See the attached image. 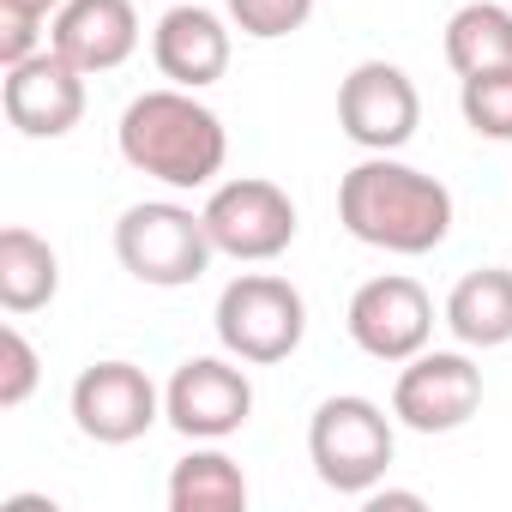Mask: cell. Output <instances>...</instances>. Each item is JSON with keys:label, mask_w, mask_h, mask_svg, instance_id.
I'll list each match as a JSON object with an SVG mask.
<instances>
[{"label": "cell", "mask_w": 512, "mask_h": 512, "mask_svg": "<svg viewBox=\"0 0 512 512\" xmlns=\"http://www.w3.org/2000/svg\"><path fill=\"white\" fill-rule=\"evenodd\" d=\"M338 217L356 241L416 260L452 235V193L434 175L398 163L392 151H374L338 181Z\"/></svg>", "instance_id": "6da1fadb"}, {"label": "cell", "mask_w": 512, "mask_h": 512, "mask_svg": "<svg viewBox=\"0 0 512 512\" xmlns=\"http://www.w3.org/2000/svg\"><path fill=\"white\" fill-rule=\"evenodd\" d=\"M115 145L121 157L163 181V187H211L223 175V157H229V133L223 121L181 85H163V91H145L121 109V127H115Z\"/></svg>", "instance_id": "7a4b0ae2"}, {"label": "cell", "mask_w": 512, "mask_h": 512, "mask_svg": "<svg viewBox=\"0 0 512 512\" xmlns=\"http://www.w3.org/2000/svg\"><path fill=\"white\" fill-rule=\"evenodd\" d=\"M211 229H205V211L193 205H175V199H145V205H127L121 223H115V260L151 284V290H187L205 278L211 266Z\"/></svg>", "instance_id": "3957f363"}, {"label": "cell", "mask_w": 512, "mask_h": 512, "mask_svg": "<svg viewBox=\"0 0 512 512\" xmlns=\"http://www.w3.org/2000/svg\"><path fill=\"white\" fill-rule=\"evenodd\" d=\"M308 338V302L290 278L272 272H241L223 296H217V344L235 362L272 368L290 362Z\"/></svg>", "instance_id": "277c9868"}, {"label": "cell", "mask_w": 512, "mask_h": 512, "mask_svg": "<svg viewBox=\"0 0 512 512\" xmlns=\"http://www.w3.org/2000/svg\"><path fill=\"white\" fill-rule=\"evenodd\" d=\"M392 452H398V440H392V422L374 398H356V392L326 398L308 422V458L332 494L362 500L368 488H380V476L392 470Z\"/></svg>", "instance_id": "5b68a950"}, {"label": "cell", "mask_w": 512, "mask_h": 512, "mask_svg": "<svg viewBox=\"0 0 512 512\" xmlns=\"http://www.w3.org/2000/svg\"><path fill=\"white\" fill-rule=\"evenodd\" d=\"M205 229H211V247L229 253V260H278V253L296 241V199L266 181V175H241V181H223L211 187L205 199Z\"/></svg>", "instance_id": "8992f818"}, {"label": "cell", "mask_w": 512, "mask_h": 512, "mask_svg": "<svg viewBox=\"0 0 512 512\" xmlns=\"http://www.w3.org/2000/svg\"><path fill=\"white\" fill-rule=\"evenodd\" d=\"M344 326H350V338H356L362 356H374V362H410L434 338V302H428V290L416 278L386 272V278H368L350 296Z\"/></svg>", "instance_id": "52a82bcc"}, {"label": "cell", "mask_w": 512, "mask_h": 512, "mask_svg": "<svg viewBox=\"0 0 512 512\" xmlns=\"http://www.w3.org/2000/svg\"><path fill=\"white\" fill-rule=\"evenodd\" d=\"M482 410V368L464 350H422L392 386V416L416 434H452Z\"/></svg>", "instance_id": "ba28073f"}, {"label": "cell", "mask_w": 512, "mask_h": 512, "mask_svg": "<svg viewBox=\"0 0 512 512\" xmlns=\"http://www.w3.org/2000/svg\"><path fill=\"white\" fill-rule=\"evenodd\" d=\"M338 127L362 151H404L422 127V97L404 67L392 61H362L338 85Z\"/></svg>", "instance_id": "9c48e42d"}, {"label": "cell", "mask_w": 512, "mask_h": 512, "mask_svg": "<svg viewBox=\"0 0 512 512\" xmlns=\"http://www.w3.org/2000/svg\"><path fill=\"white\" fill-rule=\"evenodd\" d=\"M253 416V386L223 356H193L163 386V422L187 440H229Z\"/></svg>", "instance_id": "30bf717a"}, {"label": "cell", "mask_w": 512, "mask_h": 512, "mask_svg": "<svg viewBox=\"0 0 512 512\" xmlns=\"http://www.w3.org/2000/svg\"><path fill=\"white\" fill-rule=\"evenodd\" d=\"M157 416H163V398L151 374L133 362H91L73 380V422L97 446H133L139 434H151Z\"/></svg>", "instance_id": "8fae6325"}, {"label": "cell", "mask_w": 512, "mask_h": 512, "mask_svg": "<svg viewBox=\"0 0 512 512\" xmlns=\"http://www.w3.org/2000/svg\"><path fill=\"white\" fill-rule=\"evenodd\" d=\"M0 103L25 139H67L85 121V73L61 49H37L31 61L7 67Z\"/></svg>", "instance_id": "7c38bea8"}, {"label": "cell", "mask_w": 512, "mask_h": 512, "mask_svg": "<svg viewBox=\"0 0 512 512\" xmlns=\"http://www.w3.org/2000/svg\"><path fill=\"white\" fill-rule=\"evenodd\" d=\"M49 49H61L85 79L115 73L139 49V13L133 0H67L49 19Z\"/></svg>", "instance_id": "4fadbf2b"}, {"label": "cell", "mask_w": 512, "mask_h": 512, "mask_svg": "<svg viewBox=\"0 0 512 512\" xmlns=\"http://www.w3.org/2000/svg\"><path fill=\"white\" fill-rule=\"evenodd\" d=\"M157 73L181 91H205L229 73V31L211 7H169L151 31Z\"/></svg>", "instance_id": "5bb4252c"}, {"label": "cell", "mask_w": 512, "mask_h": 512, "mask_svg": "<svg viewBox=\"0 0 512 512\" xmlns=\"http://www.w3.org/2000/svg\"><path fill=\"white\" fill-rule=\"evenodd\" d=\"M446 326L458 344L470 350H500L512 344V272L500 266H482V272H464L446 296Z\"/></svg>", "instance_id": "9a60e30c"}, {"label": "cell", "mask_w": 512, "mask_h": 512, "mask_svg": "<svg viewBox=\"0 0 512 512\" xmlns=\"http://www.w3.org/2000/svg\"><path fill=\"white\" fill-rule=\"evenodd\" d=\"M61 290V260H55V247L25 229V223H7L0 229V308L7 314H37L49 308Z\"/></svg>", "instance_id": "2e32d148"}, {"label": "cell", "mask_w": 512, "mask_h": 512, "mask_svg": "<svg viewBox=\"0 0 512 512\" xmlns=\"http://www.w3.org/2000/svg\"><path fill=\"white\" fill-rule=\"evenodd\" d=\"M446 61H452L458 79L512 67V13L494 7V0H470V7H458L446 19Z\"/></svg>", "instance_id": "e0dca14e"}, {"label": "cell", "mask_w": 512, "mask_h": 512, "mask_svg": "<svg viewBox=\"0 0 512 512\" xmlns=\"http://www.w3.org/2000/svg\"><path fill=\"white\" fill-rule=\"evenodd\" d=\"M247 506V476L229 452L199 446L169 470V512H241Z\"/></svg>", "instance_id": "ac0fdd59"}, {"label": "cell", "mask_w": 512, "mask_h": 512, "mask_svg": "<svg viewBox=\"0 0 512 512\" xmlns=\"http://www.w3.org/2000/svg\"><path fill=\"white\" fill-rule=\"evenodd\" d=\"M458 109H464V121H470L482 139H512V67L464 79Z\"/></svg>", "instance_id": "d6986e66"}, {"label": "cell", "mask_w": 512, "mask_h": 512, "mask_svg": "<svg viewBox=\"0 0 512 512\" xmlns=\"http://www.w3.org/2000/svg\"><path fill=\"white\" fill-rule=\"evenodd\" d=\"M229 19H235L241 37L278 43V37H290L314 19V0H229Z\"/></svg>", "instance_id": "ffe728a7"}, {"label": "cell", "mask_w": 512, "mask_h": 512, "mask_svg": "<svg viewBox=\"0 0 512 512\" xmlns=\"http://www.w3.org/2000/svg\"><path fill=\"white\" fill-rule=\"evenodd\" d=\"M43 380V362L19 326H0V410H19Z\"/></svg>", "instance_id": "44dd1931"}, {"label": "cell", "mask_w": 512, "mask_h": 512, "mask_svg": "<svg viewBox=\"0 0 512 512\" xmlns=\"http://www.w3.org/2000/svg\"><path fill=\"white\" fill-rule=\"evenodd\" d=\"M43 49V19L19 13V7H0V67H19Z\"/></svg>", "instance_id": "7402d4cb"}, {"label": "cell", "mask_w": 512, "mask_h": 512, "mask_svg": "<svg viewBox=\"0 0 512 512\" xmlns=\"http://www.w3.org/2000/svg\"><path fill=\"white\" fill-rule=\"evenodd\" d=\"M362 500H368V512H386V506H422V494H410V488H368Z\"/></svg>", "instance_id": "603a6c76"}, {"label": "cell", "mask_w": 512, "mask_h": 512, "mask_svg": "<svg viewBox=\"0 0 512 512\" xmlns=\"http://www.w3.org/2000/svg\"><path fill=\"white\" fill-rule=\"evenodd\" d=\"M0 7H19V13H31V19H49V13L67 7V0H0Z\"/></svg>", "instance_id": "cb8c5ba5"}]
</instances>
